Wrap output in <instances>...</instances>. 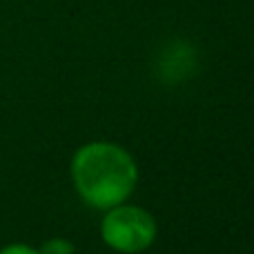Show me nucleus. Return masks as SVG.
Returning a JSON list of instances; mask_svg holds the SVG:
<instances>
[{"label": "nucleus", "mask_w": 254, "mask_h": 254, "mask_svg": "<svg viewBox=\"0 0 254 254\" xmlns=\"http://www.w3.org/2000/svg\"><path fill=\"white\" fill-rule=\"evenodd\" d=\"M76 248L67 239H47L43 246L38 248V254H74Z\"/></svg>", "instance_id": "nucleus-4"}, {"label": "nucleus", "mask_w": 254, "mask_h": 254, "mask_svg": "<svg viewBox=\"0 0 254 254\" xmlns=\"http://www.w3.org/2000/svg\"><path fill=\"white\" fill-rule=\"evenodd\" d=\"M156 219L152 212L138 205H114L107 210L101 223V237L112 250L123 254H138L156 241Z\"/></svg>", "instance_id": "nucleus-2"}, {"label": "nucleus", "mask_w": 254, "mask_h": 254, "mask_svg": "<svg viewBox=\"0 0 254 254\" xmlns=\"http://www.w3.org/2000/svg\"><path fill=\"white\" fill-rule=\"evenodd\" d=\"M71 181L87 205L110 210L131 196L138 183V165L125 147L94 140L76 149L71 158Z\"/></svg>", "instance_id": "nucleus-1"}, {"label": "nucleus", "mask_w": 254, "mask_h": 254, "mask_svg": "<svg viewBox=\"0 0 254 254\" xmlns=\"http://www.w3.org/2000/svg\"><path fill=\"white\" fill-rule=\"evenodd\" d=\"M0 254H38V250L27 243H11V246H4Z\"/></svg>", "instance_id": "nucleus-5"}, {"label": "nucleus", "mask_w": 254, "mask_h": 254, "mask_svg": "<svg viewBox=\"0 0 254 254\" xmlns=\"http://www.w3.org/2000/svg\"><path fill=\"white\" fill-rule=\"evenodd\" d=\"M192 65H194V52L185 43L170 45L165 56L161 58V67H163V76L165 78H183L185 74H190L188 67H192Z\"/></svg>", "instance_id": "nucleus-3"}]
</instances>
